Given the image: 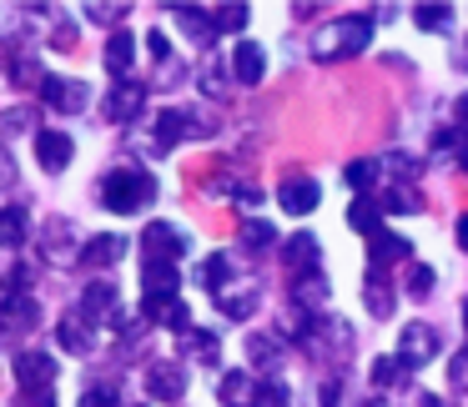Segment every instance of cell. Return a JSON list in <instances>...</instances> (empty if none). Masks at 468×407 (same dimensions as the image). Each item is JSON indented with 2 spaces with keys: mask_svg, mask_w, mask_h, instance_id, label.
Listing matches in <instances>:
<instances>
[{
  "mask_svg": "<svg viewBox=\"0 0 468 407\" xmlns=\"http://www.w3.org/2000/svg\"><path fill=\"white\" fill-rule=\"evenodd\" d=\"M373 41V16H343L313 41L317 61H343V56H363V46Z\"/></svg>",
  "mask_w": 468,
  "mask_h": 407,
  "instance_id": "1",
  "label": "cell"
},
{
  "mask_svg": "<svg viewBox=\"0 0 468 407\" xmlns=\"http://www.w3.org/2000/svg\"><path fill=\"white\" fill-rule=\"evenodd\" d=\"M156 196V182L146 172H132V166H116V172H106L101 182V202L112 206V212H142V206H152Z\"/></svg>",
  "mask_w": 468,
  "mask_h": 407,
  "instance_id": "2",
  "label": "cell"
},
{
  "mask_svg": "<svg viewBox=\"0 0 468 407\" xmlns=\"http://www.w3.org/2000/svg\"><path fill=\"white\" fill-rule=\"evenodd\" d=\"M433 357H438V332L433 327H423V322L403 327V337H398V362L423 367V362H433Z\"/></svg>",
  "mask_w": 468,
  "mask_h": 407,
  "instance_id": "3",
  "label": "cell"
},
{
  "mask_svg": "<svg viewBox=\"0 0 468 407\" xmlns=\"http://www.w3.org/2000/svg\"><path fill=\"white\" fill-rule=\"evenodd\" d=\"M142 246H146V262H172L176 266V256L186 252V236L176 232L172 222H152L142 236Z\"/></svg>",
  "mask_w": 468,
  "mask_h": 407,
  "instance_id": "4",
  "label": "cell"
},
{
  "mask_svg": "<svg viewBox=\"0 0 468 407\" xmlns=\"http://www.w3.org/2000/svg\"><path fill=\"white\" fill-rule=\"evenodd\" d=\"M16 377H21L26 392H51L56 362L46 352H16Z\"/></svg>",
  "mask_w": 468,
  "mask_h": 407,
  "instance_id": "5",
  "label": "cell"
},
{
  "mask_svg": "<svg viewBox=\"0 0 468 407\" xmlns=\"http://www.w3.org/2000/svg\"><path fill=\"white\" fill-rule=\"evenodd\" d=\"M146 392H152L156 402H176V397L186 392V372L176 362H152L146 367Z\"/></svg>",
  "mask_w": 468,
  "mask_h": 407,
  "instance_id": "6",
  "label": "cell"
},
{
  "mask_svg": "<svg viewBox=\"0 0 468 407\" xmlns=\"http://www.w3.org/2000/svg\"><path fill=\"white\" fill-rule=\"evenodd\" d=\"M41 322V307L31 302V297H0V332H31V327Z\"/></svg>",
  "mask_w": 468,
  "mask_h": 407,
  "instance_id": "7",
  "label": "cell"
},
{
  "mask_svg": "<svg viewBox=\"0 0 468 407\" xmlns=\"http://www.w3.org/2000/svg\"><path fill=\"white\" fill-rule=\"evenodd\" d=\"M36 156H41L46 172H66L71 156H76V141L66 131H41V136H36Z\"/></svg>",
  "mask_w": 468,
  "mask_h": 407,
  "instance_id": "8",
  "label": "cell"
},
{
  "mask_svg": "<svg viewBox=\"0 0 468 407\" xmlns=\"http://www.w3.org/2000/svg\"><path fill=\"white\" fill-rule=\"evenodd\" d=\"M41 91H46V101L56 106V111H81L86 106V81H66V76H46L41 81Z\"/></svg>",
  "mask_w": 468,
  "mask_h": 407,
  "instance_id": "9",
  "label": "cell"
},
{
  "mask_svg": "<svg viewBox=\"0 0 468 407\" xmlns=\"http://www.w3.org/2000/svg\"><path fill=\"white\" fill-rule=\"evenodd\" d=\"M277 202H282L292 216H307L317 202H323V192H317V182H313V176H292V182H282V192H277Z\"/></svg>",
  "mask_w": 468,
  "mask_h": 407,
  "instance_id": "10",
  "label": "cell"
},
{
  "mask_svg": "<svg viewBox=\"0 0 468 407\" xmlns=\"http://www.w3.org/2000/svg\"><path fill=\"white\" fill-rule=\"evenodd\" d=\"M176 266L172 262H146L142 272V287H146V302H166V297H176Z\"/></svg>",
  "mask_w": 468,
  "mask_h": 407,
  "instance_id": "11",
  "label": "cell"
},
{
  "mask_svg": "<svg viewBox=\"0 0 468 407\" xmlns=\"http://www.w3.org/2000/svg\"><path fill=\"white\" fill-rule=\"evenodd\" d=\"M403 256H413V242H408V236H393V232L373 236V277H383L388 266L403 262Z\"/></svg>",
  "mask_w": 468,
  "mask_h": 407,
  "instance_id": "12",
  "label": "cell"
},
{
  "mask_svg": "<svg viewBox=\"0 0 468 407\" xmlns=\"http://www.w3.org/2000/svg\"><path fill=\"white\" fill-rule=\"evenodd\" d=\"M116 312V282H91L81 292V317L86 322H101V317Z\"/></svg>",
  "mask_w": 468,
  "mask_h": 407,
  "instance_id": "13",
  "label": "cell"
},
{
  "mask_svg": "<svg viewBox=\"0 0 468 407\" xmlns=\"http://www.w3.org/2000/svg\"><path fill=\"white\" fill-rule=\"evenodd\" d=\"M232 71H237V81H242V86H257V81H262V71H267L262 46H252V41L237 46V51H232Z\"/></svg>",
  "mask_w": 468,
  "mask_h": 407,
  "instance_id": "14",
  "label": "cell"
},
{
  "mask_svg": "<svg viewBox=\"0 0 468 407\" xmlns=\"http://www.w3.org/2000/svg\"><path fill=\"white\" fill-rule=\"evenodd\" d=\"M122 252H126V236H91V242L81 246V262L116 266V262H122Z\"/></svg>",
  "mask_w": 468,
  "mask_h": 407,
  "instance_id": "15",
  "label": "cell"
},
{
  "mask_svg": "<svg viewBox=\"0 0 468 407\" xmlns=\"http://www.w3.org/2000/svg\"><path fill=\"white\" fill-rule=\"evenodd\" d=\"M136 111H142V86H116L106 96V121H132Z\"/></svg>",
  "mask_w": 468,
  "mask_h": 407,
  "instance_id": "16",
  "label": "cell"
},
{
  "mask_svg": "<svg viewBox=\"0 0 468 407\" xmlns=\"http://www.w3.org/2000/svg\"><path fill=\"white\" fill-rule=\"evenodd\" d=\"M31 236V216L21 206H0V246H21Z\"/></svg>",
  "mask_w": 468,
  "mask_h": 407,
  "instance_id": "17",
  "label": "cell"
},
{
  "mask_svg": "<svg viewBox=\"0 0 468 407\" xmlns=\"http://www.w3.org/2000/svg\"><path fill=\"white\" fill-rule=\"evenodd\" d=\"M61 347H66V352H76V357H86V352L96 347V337H91V327H86V317H81V312L61 322Z\"/></svg>",
  "mask_w": 468,
  "mask_h": 407,
  "instance_id": "18",
  "label": "cell"
},
{
  "mask_svg": "<svg viewBox=\"0 0 468 407\" xmlns=\"http://www.w3.org/2000/svg\"><path fill=\"white\" fill-rule=\"evenodd\" d=\"M132 51H136V41L126 31H116L112 41H106V71L112 76H126L132 71Z\"/></svg>",
  "mask_w": 468,
  "mask_h": 407,
  "instance_id": "19",
  "label": "cell"
},
{
  "mask_svg": "<svg viewBox=\"0 0 468 407\" xmlns=\"http://www.w3.org/2000/svg\"><path fill=\"white\" fill-rule=\"evenodd\" d=\"M247 357H252L257 367H272L277 357H282V337L277 332H252L247 337Z\"/></svg>",
  "mask_w": 468,
  "mask_h": 407,
  "instance_id": "20",
  "label": "cell"
},
{
  "mask_svg": "<svg viewBox=\"0 0 468 407\" xmlns=\"http://www.w3.org/2000/svg\"><path fill=\"white\" fill-rule=\"evenodd\" d=\"M287 262L297 266V272H307V277H317V236H292L287 242Z\"/></svg>",
  "mask_w": 468,
  "mask_h": 407,
  "instance_id": "21",
  "label": "cell"
},
{
  "mask_svg": "<svg viewBox=\"0 0 468 407\" xmlns=\"http://www.w3.org/2000/svg\"><path fill=\"white\" fill-rule=\"evenodd\" d=\"M182 131H186V116L182 111H162L156 116V151H172V146L182 141Z\"/></svg>",
  "mask_w": 468,
  "mask_h": 407,
  "instance_id": "22",
  "label": "cell"
},
{
  "mask_svg": "<svg viewBox=\"0 0 468 407\" xmlns=\"http://www.w3.org/2000/svg\"><path fill=\"white\" fill-rule=\"evenodd\" d=\"M182 352H186V357H197V362H217V337H212V332H192V327H186Z\"/></svg>",
  "mask_w": 468,
  "mask_h": 407,
  "instance_id": "23",
  "label": "cell"
},
{
  "mask_svg": "<svg viewBox=\"0 0 468 407\" xmlns=\"http://www.w3.org/2000/svg\"><path fill=\"white\" fill-rule=\"evenodd\" d=\"M378 212H383V202H373V196H357L347 216H353L357 232H373V236H378Z\"/></svg>",
  "mask_w": 468,
  "mask_h": 407,
  "instance_id": "24",
  "label": "cell"
},
{
  "mask_svg": "<svg viewBox=\"0 0 468 407\" xmlns=\"http://www.w3.org/2000/svg\"><path fill=\"white\" fill-rule=\"evenodd\" d=\"M367 312L383 322V317H393V297H388V287H383V277H367Z\"/></svg>",
  "mask_w": 468,
  "mask_h": 407,
  "instance_id": "25",
  "label": "cell"
},
{
  "mask_svg": "<svg viewBox=\"0 0 468 407\" xmlns=\"http://www.w3.org/2000/svg\"><path fill=\"white\" fill-rule=\"evenodd\" d=\"M217 307H222L227 317H247V312H257V292H247V287H242V292H222V297H217Z\"/></svg>",
  "mask_w": 468,
  "mask_h": 407,
  "instance_id": "26",
  "label": "cell"
},
{
  "mask_svg": "<svg viewBox=\"0 0 468 407\" xmlns=\"http://www.w3.org/2000/svg\"><path fill=\"white\" fill-rule=\"evenodd\" d=\"M448 16H453L448 5H418V11H413V21L423 26V31H448Z\"/></svg>",
  "mask_w": 468,
  "mask_h": 407,
  "instance_id": "27",
  "label": "cell"
},
{
  "mask_svg": "<svg viewBox=\"0 0 468 407\" xmlns=\"http://www.w3.org/2000/svg\"><path fill=\"white\" fill-rule=\"evenodd\" d=\"M227 272H232V262H227V256H212V262L197 266V282H202V287H222Z\"/></svg>",
  "mask_w": 468,
  "mask_h": 407,
  "instance_id": "28",
  "label": "cell"
},
{
  "mask_svg": "<svg viewBox=\"0 0 468 407\" xmlns=\"http://www.w3.org/2000/svg\"><path fill=\"white\" fill-rule=\"evenodd\" d=\"M257 407H287V382H257Z\"/></svg>",
  "mask_w": 468,
  "mask_h": 407,
  "instance_id": "29",
  "label": "cell"
},
{
  "mask_svg": "<svg viewBox=\"0 0 468 407\" xmlns=\"http://www.w3.org/2000/svg\"><path fill=\"white\" fill-rule=\"evenodd\" d=\"M383 206H388V212H398V216H403V212H418V192H413V186H398V192L383 196Z\"/></svg>",
  "mask_w": 468,
  "mask_h": 407,
  "instance_id": "30",
  "label": "cell"
},
{
  "mask_svg": "<svg viewBox=\"0 0 468 407\" xmlns=\"http://www.w3.org/2000/svg\"><path fill=\"white\" fill-rule=\"evenodd\" d=\"M398 372H403V362H398V357H378V362H373V382L378 387H393Z\"/></svg>",
  "mask_w": 468,
  "mask_h": 407,
  "instance_id": "31",
  "label": "cell"
},
{
  "mask_svg": "<svg viewBox=\"0 0 468 407\" xmlns=\"http://www.w3.org/2000/svg\"><path fill=\"white\" fill-rule=\"evenodd\" d=\"M242 26H247L242 5H222V11H217V31H242Z\"/></svg>",
  "mask_w": 468,
  "mask_h": 407,
  "instance_id": "32",
  "label": "cell"
},
{
  "mask_svg": "<svg viewBox=\"0 0 468 407\" xmlns=\"http://www.w3.org/2000/svg\"><path fill=\"white\" fill-rule=\"evenodd\" d=\"M242 242L247 246H272V226H267V222H247L242 226Z\"/></svg>",
  "mask_w": 468,
  "mask_h": 407,
  "instance_id": "33",
  "label": "cell"
},
{
  "mask_svg": "<svg viewBox=\"0 0 468 407\" xmlns=\"http://www.w3.org/2000/svg\"><path fill=\"white\" fill-rule=\"evenodd\" d=\"M373 176H378L373 162H353V166H347V182H353V186H367Z\"/></svg>",
  "mask_w": 468,
  "mask_h": 407,
  "instance_id": "34",
  "label": "cell"
},
{
  "mask_svg": "<svg viewBox=\"0 0 468 407\" xmlns=\"http://www.w3.org/2000/svg\"><path fill=\"white\" fill-rule=\"evenodd\" d=\"M81 407H116V387H96V392H86Z\"/></svg>",
  "mask_w": 468,
  "mask_h": 407,
  "instance_id": "35",
  "label": "cell"
},
{
  "mask_svg": "<svg viewBox=\"0 0 468 407\" xmlns=\"http://www.w3.org/2000/svg\"><path fill=\"white\" fill-rule=\"evenodd\" d=\"M448 377H453L458 392H468V352H458V357H453V372H448Z\"/></svg>",
  "mask_w": 468,
  "mask_h": 407,
  "instance_id": "36",
  "label": "cell"
},
{
  "mask_svg": "<svg viewBox=\"0 0 468 407\" xmlns=\"http://www.w3.org/2000/svg\"><path fill=\"white\" fill-rule=\"evenodd\" d=\"M428 287H433V272H428V266H413V272H408V292H428Z\"/></svg>",
  "mask_w": 468,
  "mask_h": 407,
  "instance_id": "37",
  "label": "cell"
},
{
  "mask_svg": "<svg viewBox=\"0 0 468 407\" xmlns=\"http://www.w3.org/2000/svg\"><path fill=\"white\" fill-rule=\"evenodd\" d=\"M16 407H56V392H21Z\"/></svg>",
  "mask_w": 468,
  "mask_h": 407,
  "instance_id": "38",
  "label": "cell"
},
{
  "mask_svg": "<svg viewBox=\"0 0 468 407\" xmlns=\"http://www.w3.org/2000/svg\"><path fill=\"white\" fill-rule=\"evenodd\" d=\"M146 46H152V61H172V51H166V36H162V31L146 36Z\"/></svg>",
  "mask_w": 468,
  "mask_h": 407,
  "instance_id": "39",
  "label": "cell"
},
{
  "mask_svg": "<svg viewBox=\"0 0 468 407\" xmlns=\"http://www.w3.org/2000/svg\"><path fill=\"white\" fill-rule=\"evenodd\" d=\"M317 402H323V407H337V382H323V392H317Z\"/></svg>",
  "mask_w": 468,
  "mask_h": 407,
  "instance_id": "40",
  "label": "cell"
},
{
  "mask_svg": "<svg viewBox=\"0 0 468 407\" xmlns=\"http://www.w3.org/2000/svg\"><path fill=\"white\" fill-rule=\"evenodd\" d=\"M453 121L468 126V96H458V101H453Z\"/></svg>",
  "mask_w": 468,
  "mask_h": 407,
  "instance_id": "41",
  "label": "cell"
},
{
  "mask_svg": "<svg viewBox=\"0 0 468 407\" xmlns=\"http://www.w3.org/2000/svg\"><path fill=\"white\" fill-rule=\"evenodd\" d=\"M11 176H16V162H11L5 151H0V182H11Z\"/></svg>",
  "mask_w": 468,
  "mask_h": 407,
  "instance_id": "42",
  "label": "cell"
},
{
  "mask_svg": "<svg viewBox=\"0 0 468 407\" xmlns=\"http://www.w3.org/2000/svg\"><path fill=\"white\" fill-rule=\"evenodd\" d=\"M458 242H463V252H468V216L458 222Z\"/></svg>",
  "mask_w": 468,
  "mask_h": 407,
  "instance_id": "43",
  "label": "cell"
},
{
  "mask_svg": "<svg viewBox=\"0 0 468 407\" xmlns=\"http://www.w3.org/2000/svg\"><path fill=\"white\" fill-rule=\"evenodd\" d=\"M463 322H468V297H463Z\"/></svg>",
  "mask_w": 468,
  "mask_h": 407,
  "instance_id": "44",
  "label": "cell"
},
{
  "mask_svg": "<svg viewBox=\"0 0 468 407\" xmlns=\"http://www.w3.org/2000/svg\"><path fill=\"white\" fill-rule=\"evenodd\" d=\"M363 407H388V402H363Z\"/></svg>",
  "mask_w": 468,
  "mask_h": 407,
  "instance_id": "45",
  "label": "cell"
}]
</instances>
